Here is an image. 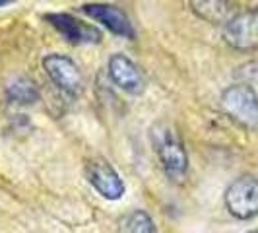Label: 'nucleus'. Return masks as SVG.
<instances>
[{"label": "nucleus", "instance_id": "nucleus-1", "mask_svg": "<svg viewBox=\"0 0 258 233\" xmlns=\"http://www.w3.org/2000/svg\"><path fill=\"white\" fill-rule=\"evenodd\" d=\"M150 138L165 175L171 181H182L188 171V154L177 129L165 121L155 123L150 130Z\"/></svg>", "mask_w": 258, "mask_h": 233}, {"label": "nucleus", "instance_id": "nucleus-2", "mask_svg": "<svg viewBox=\"0 0 258 233\" xmlns=\"http://www.w3.org/2000/svg\"><path fill=\"white\" fill-rule=\"evenodd\" d=\"M221 109L243 127H258V93L250 84H233L221 93Z\"/></svg>", "mask_w": 258, "mask_h": 233}, {"label": "nucleus", "instance_id": "nucleus-3", "mask_svg": "<svg viewBox=\"0 0 258 233\" xmlns=\"http://www.w3.org/2000/svg\"><path fill=\"white\" fill-rule=\"evenodd\" d=\"M225 208L237 220H252L258 216V179L243 175L227 187Z\"/></svg>", "mask_w": 258, "mask_h": 233}, {"label": "nucleus", "instance_id": "nucleus-4", "mask_svg": "<svg viewBox=\"0 0 258 233\" xmlns=\"http://www.w3.org/2000/svg\"><path fill=\"white\" fill-rule=\"evenodd\" d=\"M43 68L47 72V76L51 78V82L64 91L68 95H80L84 90V78L78 65L66 54H58V52H51L43 59Z\"/></svg>", "mask_w": 258, "mask_h": 233}, {"label": "nucleus", "instance_id": "nucleus-5", "mask_svg": "<svg viewBox=\"0 0 258 233\" xmlns=\"http://www.w3.org/2000/svg\"><path fill=\"white\" fill-rule=\"evenodd\" d=\"M221 35L225 43L237 51H256L258 49V10L235 14L223 26Z\"/></svg>", "mask_w": 258, "mask_h": 233}, {"label": "nucleus", "instance_id": "nucleus-6", "mask_svg": "<svg viewBox=\"0 0 258 233\" xmlns=\"http://www.w3.org/2000/svg\"><path fill=\"white\" fill-rule=\"evenodd\" d=\"M86 175H88V181L91 187L107 200H118L124 196L126 187H124L122 177L103 157H95V159L88 161Z\"/></svg>", "mask_w": 258, "mask_h": 233}, {"label": "nucleus", "instance_id": "nucleus-7", "mask_svg": "<svg viewBox=\"0 0 258 233\" xmlns=\"http://www.w3.org/2000/svg\"><path fill=\"white\" fill-rule=\"evenodd\" d=\"M45 20L51 24L62 37L72 45H84V43H101L103 33L91 24H84L82 20L74 18L72 14L54 12L45 14Z\"/></svg>", "mask_w": 258, "mask_h": 233}, {"label": "nucleus", "instance_id": "nucleus-8", "mask_svg": "<svg viewBox=\"0 0 258 233\" xmlns=\"http://www.w3.org/2000/svg\"><path fill=\"white\" fill-rule=\"evenodd\" d=\"M109 78L113 80L116 88L126 91L130 95H140L146 90V76L138 68L136 63H132L126 54L115 52L109 59Z\"/></svg>", "mask_w": 258, "mask_h": 233}, {"label": "nucleus", "instance_id": "nucleus-9", "mask_svg": "<svg viewBox=\"0 0 258 233\" xmlns=\"http://www.w3.org/2000/svg\"><path fill=\"white\" fill-rule=\"evenodd\" d=\"M82 12L90 16L91 20L103 24L111 33H115L118 37L134 39L136 31L132 27V22L126 16L124 10H120L115 4H99V2H91V4H84Z\"/></svg>", "mask_w": 258, "mask_h": 233}, {"label": "nucleus", "instance_id": "nucleus-10", "mask_svg": "<svg viewBox=\"0 0 258 233\" xmlns=\"http://www.w3.org/2000/svg\"><path fill=\"white\" fill-rule=\"evenodd\" d=\"M6 97H8L10 103L27 107V105L37 103L41 99V91H39V86L31 78L18 76L14 78V82H10V86L6 88Z\"/></svg>", "mask_w": 258, "mask_h": 233}, {"label": "nucleus", "instance_id": "nucleus-11", "mask_svg": "<svg viewBox=\"0 0 258 233\" xmlns=\"http://www.w3.org/2000/svg\"><path fill=\"white\" fill-rule=\"evenodd\" d=\"M190 8L196 16L206 20L210 24H227L235 14H231V4L221 0H194L190 2Z\"/></svg>", "mask_w": 258, "mask_h": 233}, {"label": "nucleus", "instance_id": "nucleus-12", "mask_svg": "<svg viewBox=\"0 0 258 233\" xmlns=\"http://www.w3.org/2000/svg\"><path fill=\"white\" fill-rule=\"evenodd\" d=\"M124 233H157V227L146 210H134L124 220Z\"/></svg>", "mask_w": 258, "mask_h": 233}, {"label": "nucleus", "instance_id": "nucleus-13", "mask_svg": "<svg viewBox=\"0 0 258 233\" xmlns=\"http://www.w3.org/2000/svg\"><path fill=\"white\" fill-rule=\"evenodd\" d=\"M8 4H12V0H0V8L2 6H8Z\"/></svg>", "mask_w": 258, "mask_h": 233}, {"label": "nucleus", "instance_id": "nucleus-14", "mask_svg": "<svg viewBox=\"0 0 258 233\" xmlns=\"http://www.w3.org/2000/svg\"><path fill=\"white\" fill-rule=\"evenodd\" d=\"M246 233H258V229H254V231H246Z\"/></svg>", "mask_w": 258, "mask_h": 233}]
</instances>
